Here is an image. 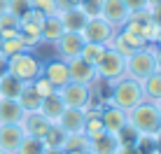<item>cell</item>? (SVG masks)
<instances>
[{"label":"cell","mask_w":161,"mask_h":154,"mask_svg":"<svg viewBox=\"0 0 161 154\" xmlns=\"http://www.w3.org/2000/svg\"><path fill=\"white\" fill-rule=\"evenodd\" d=\"M31 9L40 12L42 16L58 14V0H31Z\"/></svg>","instance_id":"32"},{"label":"cell","mask_w":161,"mask_h":154,"mask_svg":"<svg viewBox=\"0 0 161 154\" xmlns=\"http://www.w3.org/2000/svg\"><path fill=\"white\" fill-rule=\"evenodd\" d=\"M65 135H68V133H63L56 124H52V129L47 131V135H44L42 140H44V145H47V147H63Z\"/></svg>","instance_id":"33"},{"label":"cell","mask_w":161,"mask_h":154,"mask_svg":"<svg viewBox=\"0 0 161 154\" xmlns=\"http://www.w3.org/2000/svg\"><path fill=\"white\" fill-rule=\"evenodd\" d=\"M63 110H65V105H63V101H61L58 93H52V96L42 98V103H40V114H44L52 124H56V119L61 117Z\"/></svg>","instance_id":"20"},{"label":"cell","mask_w":161,"mask_h":154,"mask_svg":"<svg viewBox=\"0 0 161 154\" xmlns=\"http://www.w3.org/2000/svg\"><path fill=\"white\" fill-rule=\"evenodd\" d=\"M159 35H161V24L157 19H149V21L142 24V37H145L147 45H157Z\"/></svg>","instance_id":"31"},{"label":"cell","mask_w":161,"mask_h":154,"mask_svg":"<svg viewBox=\"0 0 161 154\" xmlns=\"http://www.w3.org/2000/svg\"><path fill=\"white\" fill-rule=\"evenodd\" d=\"M44 154H68V152H65L63 147H47V152H44Z\"/></svg>","instance_id":"38"},{"label":"cell","mask_w":161,"mask_h":154,"mask_svg":"<svg viewBox=\"0 0 161 154\" xmlns=\"http://www.w3.org/2000/svg\"><path fill=\"white\" fill-rule=\"evenodd\" d=\"M61 21H63V28L70 33H82V28L86 26L89 16L82 12L80 7H68L61 12Z\"/></svg>","instance_id":"19"},{"label":"cell","mask_w":161,"mask_h":154,"mask_svg":"<svg viewBox=\"0 0 161 154\" xmlns=\"http://www.w3.org/2000/svg\"><path fill=\"white\" fill-rule=\"evenodd\" d=\"M159 3H161V0H147V7H149V9H152V7H157V5H159Z\"/></svg>","instance_id":"41"},{"label":"cell","mask_w":161,"mask_h":154,"mask_svg":"<svg viewBox=\"0 0 161 154\" xmlns=\"http://www.w3.org/2000/svg\"><path fill=\"white\" fill-rule=\"evenodd\" d=\"M114 33H117V28H112L103 16H93L82 28V37H84V42H98V45L108 47V42L114 37Z\"/></svg>","instance_id":"7"},{"label":"cell","mask_w":161,"mask_h":154,"mask_svg":"<svg viewBox=\"0 0 161 154\" xmlns=\"http://www.w3.org/2000/svg\"><path fill=\"white\" fill-rule=\"evenodd\" d=\"M84 122H86V110L80 107H65L61 112V117L56 119V126L63 133H82L84 131Z\"/></svg>","instance_id":"10"},{"label":"cell","mask_w":161,"mask_h":154,"mask_svg":"<svg viewBox=\"0 0 161 154\" xmlns=\"http://www.w3.org/2000/svg\"><path fill=\"white\" fill-rule=\"evenodd\" d=\"M7 12H12V14H16L21 19L26 12H31V0H9Z\"/></svg>","instance_id":"35"},{"label":"cell","mask_w":161,"mask_h":154,"mask_svg":"<svg viewBox=\"0 0 161 154\" xmlns=\"http://www.w3.org/2000/svg\"><path fill=\"white\" fill-rule=\"evenodd\" d=\"M5 73H9V70H7V56L0 54V77H3Z\"/></svg>","instance_id":"37"},{"label":"cell","mask_w":161,"mask_h":154,"mask_svg":"<svg viewBox=\"0 0 161 154\" xmlns=\"http://www.w3.org/2000/svg\"><path fill=\"white\" fill-rule=\"evenodd\" d=\"M129 126L138 135H147V138H157L161 131V114L152 101H142L129 112Z\"/></svg>","instance_id":"1"},{"label":"cell","mask_w":161,"mask_h":154,"mask_svg":"<svg viewBox=\"0 0 161 154\" xmlns=\"http://www.w3.org/2000/svg\"><path fill=\"white\" fill-rule=\"evenodd\" d=\"M7 7H9V0H0V14L7 12Z\"/></svg>","instance_id":"40"},{"label":"cell","mask_w":161,"mask_h":154,"mask_svg":"<svg viewBox=\"0 0 161 154\" xmlns=\"http://www.w3.org/2000/svg\"><path fill=\"white\" fill-rule=\"evenodd\" d=\"M7 70L26 84V82H33L37 75H42V63L37 61L35 52L24 49V52H19V54L7 58Z\"/></svg>","instance_id":"4"},{"label":"cell","mask_w":161,"mask_h":154,"mask_svg":"<svg viewBox=\"0 0 161 154\" xmlns=\"http://www.w3.org/2000/svg\"><path fill=\"white\" fill-rule=\"evenodd\" d=\"M65 33L63 28V21H61V14H52V16H44L42 21V30H40V40L47 42V45H56L58 37Z\"/></svg>","instance_id":"17"},{"label":"cell","mask_w":161,"mask_h":154,"mask_svg":"<svg viewBox=\"0 0 161 154\" xmlns=\"http://www.w3.org/2000/svg\"><path fill=\"white\" fill-rule=\"evenodd\" d=\"M54 47H56V56H58V58L70 61V58L80 56L82 47H84V37H82V33H70V30H65L63 35L58 37V42H56Z\"/></svg>","instance_id":"8"},{"label":"cell","mask_w":161,"mask_h":154,"mask_svg":"<svg viewBox=\"0 0 161 154\" xmlns=\"http://www.w3.org/2000/svg\"><path fill=\"white\" fill-rule=\"evenodd\" d=\"M19 35V16L12 12L0 14V37H14Z\"/></svg>","instance_id":"26"},{"label":"cell","mask_w":161,"mask_h":154,"mask_svg":"<svg viewBox=\"0 0 161 154\" xmlns=\"http://www.w3.org/2000/svg\"><path fill=\"white\" fill-rule=\"evenodd\" d=\"M26 45L21 42V37L19 35H14V37H0V54L3 56H14V54H19V52H24Z\"/></svg>","instance_id":"28"},{"label":"cell","mask_w":161,"mask_h":154,"mask_svg":"<svg viewBox=\"0 0 161 154\" xmlns=\"http://www.w3.org/2000/svg\"><path fill=\"white\" fill-rule=\"evenodd\" d=\"M21 89H24V82L12 73H5L0 77V98H19Z\"/></svg>","instance_id":"21"},{"label":"cell","mask_w":161,"mask_h":154,"mask_svg":"<svg viewBox=\"0 0 161 154\" xmlns=\"http://www.w3.org/2000/svg\"><path fill=\"white\" fill-rule=\"evenodd\" d=\"M96 75H98V80L108 82V84L112 86L117 80L126 77V56H121V54L114 52V49H108L105 56L96 65Z\"/></svg>","instance_id":"5"},{"label":"cell","mask_w":161,"mask_h":154,"mask_svg":"<svg viewBox=\"0 0 161 154\" xmlns=\"http://www.w3.org/2000/svg\"><path fill=\"white\" fill-rule=\"evenodd\" d=\"M89 140L84 133H70L65 135V142H63V150L68 154H89Z\"/></svg>","instance_id":"24"},{"label":"cell","mask_w":161,"mask_h":154,"mask_svg":"<svg viewBox=\"0 0 161 154\" xmlns=\"http://www.w3.org/2000/svg\"><path fill=\"white\" fill-rule=\"evenodd\" d=\"M82 133H84L89 140L98 138L101 133H105V126L101 122V114H89L86 112V122H84V131H82Z\"/></svg>","instance_id":"29"},{"label":"cell","mask_w":161,"mask_h":154,"mask_svg":"<svg viewBox=\"0 0 161 154\" xmlns=\"http://www.w3.org/2000/svg\"><path fill=\"white\" fill-rule=\"evenodd\" d=\"M129 12H138V9H147V0H124Z\"/></svg>","instance_id":"36"},{"label":"cell","mask_w":161,"mask_h":154,"mask_svg":"<svg viewBox=\"0 0 161 154\" xmlns=\"http://www.w3.org/2000/svg\"><path fill=\"white\" fill-rule=\"evenodd\" d=\"M101 16L108 21L112 28H121V26L129 21V7L124 5V0H103V9H101Z\"/></svg>","instance_id":"11"},{"label":"cell","mask_w":161,"mask_h":154,"mask_svg":"<svg viewBox=\"0 0 161 154\" xmlns=\"http://www.w3.org/2000/svg\"><path fill=\"white\" fill-rule=\"evenodd\" d=\"M154 105H157V110H159V114H161V98H159L157 103H154Z\"/></svg>","instance_id":"43"},{"label":"cell","mask_w":161,"mask_h":154,"mask_svg":"<svg viewBox=\"0 0 161 154\" xmlns=\"http://www.w3.org/2000/svg\"><path fill=\"white\" fill-rule=\"evenodd\" d=\"M77 7L84 12L89 19H93V16H101V9H103V0H84L82 5H77Z\"/></svg>","instance_id":"34"},{"label":"cell","mask_w":161,"mask_h":154,"mask_svg":"<svg viewBox=\"0 0 161 154\" xmlns=\"http://www.w3.org/2000/svg\"><path fill=\"white\" fill-rule=\"evenodd\" d=\"M140 86H142V93H145V101L157 103L161 98V73L154 70L149 77H145V80L140 82Z\"/></svg>","instance_id":"22"},{"label":"cell","mask_w":161,"mask_h":154,"mask_svg":"<svg viewBox=\"0 0 161 154\" xmlns=\"http://www.w3.org/2000/svg\"><path fill=\"white\" fill-rule=\"evenodd\" d=\"M101 122H103V126H105V131H108V133L119 135L121 131H124V126L129 124V112H124L121 107H117V105H112V103H110L108 107H103Z\"/></svg>","instance_id":"13"},{"label":"cell","mask_w":161,"mask_h":154,"mask_svg":"<svg viewBox=\"0 0 161 154\" xmlns=\"http://www.w3.org/2000/svg\"><path fill=\"white\" fill-rule=\"evenodd\" d=\"M0 154H7V152H3V150H0Z\"/></svg>","instance_id":"44"},{"label":"cell","mask_w":161,"mask_h":154,"mask_svg":"<svg viewBox=\"0 0 161 154\" xmlns=\"http://www.w3.org/2000/svg\"><path fill=\"white\" fill-rule=\"evenodd\" d=\"M19 105L24 107V112H33V110H40V103H42V98L37 96L35 91H33V86H31V82H26L24 84V89H21L19 93Z\"/></svg>","instance_id":"25"},{"label":"cell","mask_w":161,"mask_h":154,"mask_svg":"<svg viewBox=\"0 0 161 154\" xmlns=\"http://www.w3.org/2000/svg\"><path fill=\"white\" fill-rule=\"evenodd\" d=\"M42 75L47 77L49 82H52L54 86H56V91L61 86H65L70 82V73H68V61H63V58H52V61L42 63Z\"/></svg>","instance_id":"12"},{"label":"cell","mask_w":161,"mask_h":154,"mask_svg":"<svg viewBox=\"0 0 161 154\" xmlns=\"http://www.w3.org/2000/svg\"><path fill=\"white\" fill-rule=\"evenodd\" d=\"M31 86H33V91H35L40 98H47V96H52V93H56V86H54L44 75H37L35 80L31 82Z\"/></svg>","instance_id":"30"},{"label":"cell","mask_w":161,"mask_h":154,"mask_svg":"<svg viewBox=\"0 0 161 154\" xmlns=\"http://www.w3.org/2000/svg\"><path fill=\"white\" fill-rule=\"evenodd\" d=\"M68 3L73 5V7H77V5H82V3H84V0H68Z\"/></svg>","instance_id":"42"},{"label":"cell","mask_w":161,"mask_h":154,"mask_svg":"<svg viewBox=\"0 0 161 154\" xmlns=\"http://www.w3.org/2000/svg\"><path fill=\"white\" fill-rule=\"evenodd\" d=\"M105 52H108L105 45H98V42H84V47H82V52H80V58L96 68L98 61L105 56Z\"/></svg>","instance_id":"23"},{"label":"cell","mask_w":161,"mask_h":154,"mask_svg":"<svg viewBox=\"0 0 161 154\" xmlns=\"http://www.w3.org/2000/svg\"><path fill=\"white\" fill-rule=\"evenodd\" d=\"M47 152V145H44L42 138H33V135H26L24 140H21L19 150L14 154H44Z\"/></svg>","instance_id":"27"},{"label":"cell","mask_w":161,"mask_h":154,"mask_svg":"<svg viewBox=\"0 0 161 154\" xmlns=\"http://www.w3.org/2000/svg\"><path fill=\"white\" fill-rule=\"evenodd\" d=\"M121 150V140L114 133H101L98 138H91L89 142V154H119Z\"/></svg>","instance_id":"16"},{"label":"cell","mask_w":161,"mask_h":154,"mask_svg":"<svg viewBox=\"0 0 161 154\" xmlns=\"http://www.w3.org/2000/svg\"><path fill=\"white\" fill-rule=\"evenodd\" d=\"M24 138H26V133L19 124H0V150L3 152L14 154Z\"/></svg>","instance_id":"15"},{"label":"cell","mask_w":161,"mask_h":154,"mask_svg":"<svg viewBox=\"0 0 161 154\" xmlns=\"http://www.w3.org/2000/svg\"><path fill=\"white\" fill-rule=\"evenodd\" d=\"M157 70V56H154V45H147L142 49H136L131 56H126V77L142 82Z\"/></svg>","instance_id":"3"},{"label":"cell","mask_w":161,"mask_h":154,"mask_svg":"<svg viewBox=\"0 0 161 154\" xmlns=\"http://www.w3.org/2000/svg\"><path fill=\"white\" fill-rule=\"evenodd\" d=\"M145 101V93H142V86L138 80H131V77H121L112 84V96H110V103L112 105L121 107L124 112H131L136 105Z\"/></svg>","instance_id":"2"},{"label":"cell","mask_w":161,"mask_h":154,"mask_svg":"<svg viewBox=\"0 0 161 154\" xmlns=\"http://www.w3.org/2000/svg\"><path fill=\"white\" fill-rule=\"evenodd\" d=\"M24 117V107L16 98H0V124H19Z\"/></svg>","instance_id":"18"},{"label":"cell","mask_w":161,"mask_h":154,"mask_svg":"<svg viewBox=\"0 0 161 154\" xmlns=\"http://www.w3.org/2000/svg\"><path fill=\"white\" fill-rule=\"evenodd\" d=\"M61 96L65 107H80V110H89L93 101V86L89 84H80V82H68L65 86H61L56 91Z\"/></svg>","instance_id":"6"},{"label":"cell","mask_w":161,"mask_h":154,"mask_svg":"<svg viewBox=\"0 0 161 154\" xmlns=\"http://www.w3.org/2000/svg\"><path fill=\"white\" fill-rule=\"evenodd\" d=\"M68 73H70V82H80V84H89V86H93L98 82L96 68L89 65L86 61H82L80 56L68 61Z\"/></svg>","instance_id":"14"},{"label":"cell","mask_w":161,"mask_h":154,"mask_svg":"<svg viewBox=\"0 0 161 154\" xmlns=\"http://www.w3.org/2000/svg\"><path fill=\"white\" fill-rule=\"evenodd\" d=\"M19 126L24 129L26 135H33V138H44L47 131L52 129V122H49L44 114H40V110H33V112H24Z\"/></svg>","instance_id":"9"},{"label":"cell","mask_w":161,"mask_h":154,"mask_svg":"<svg viewBox=\"0 0 161 154\" xmlns=\"http://www.w3.org/2000/svg\"><path fill=\"white\" fill-rule=\"evenodd\" d=\"M154 147H157V152L161 154V131L157 133V138H154Z\"/></svg>","instance_id":"39"}]
</instances>
